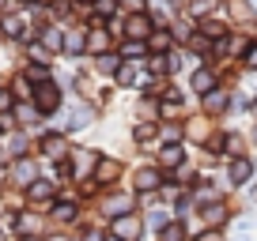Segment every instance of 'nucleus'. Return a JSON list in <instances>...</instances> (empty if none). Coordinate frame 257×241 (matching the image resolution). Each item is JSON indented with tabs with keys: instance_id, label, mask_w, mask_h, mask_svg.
I'll list each match as a JSON object with an SVG mask.
<instances>
[{
	"instance_id": "1",
	"label": "nucleus",
	"mask_w": 257,
	"mask_h": 241,
	"mask_svg": "<svg viewBox=\"0 0 257 241\" xmlns=\"http://www.w3.org/2000/svg\"><path fill=\"white\" fill-rule=\"evenodd\" d=\"M110 238H117V241H144V234H148V226H144V215L140 211H128V215H117V218H110Z\"/></svg>"
},
{
	"instance_id": "2",
	"label": "nucleus",
	"mask_w": 257,
	"mask_h": 241,
	"mask_svg": "<svg viewBox=\"0 0 257 241\" xmlns=\"http://www.w3.org/2000/svg\"><path fill=\"white\" fill-rule=\"evenodd\" d=\"M98 208H102V215H110V218L128 215V211L137 208V192H133V188H106V192L98 196Z\"/></svg>"
},
{
	"instance_id": "3",
	"label": "nucleus",
	"mask_w": 257,
	"mask_h": 241,
	"mask_svg": "<svg viewBox=\"0 0 257 241\" xmlns=\"http://www.w3.org/2000/svg\"><path fill=\"white\" fill-rule=\"evenodd\" d=\"M257 174V162L249 158V154H234L231 162H227V185L231 188H246L249 181H253Z\"/></svg>"
},
{
	"instance_id": "4",
	"label": "nucleus",
	"mask_w": 257,
	"mask_h": 241,
	"mask_svg": "<svg viewBox=\"0 0 257 241\" xmlns=\"http://www.w3.org/2000/svg\"><path fill=\"white\" fill-rule=\"evenodd\" d=\"M31 106L38 110V117H49V113H57V110H61V87H57V83H42V87H34Z\"/></svg>"
},
{
	"instance_id": "5",
	"label": "nucleus",
	"mask_w": 257,
	"mask_h": 241,
	"mask_svg": "<svg viewBox=\"0 0 257 241\" xmlns=\"http://www.w3.org/2000/svg\"><path fill=\"white\" fill-rule=\"evenodd\" d=\"M121 177V162L110 158V154H98L95 158V170H91V181H95L98 188H113Z\"/></svg>"
},
{
	"instance_id": "6",
	"label": "nucleus",
	"mask_w": 257,
	"mask_h": 241,
	"mask_svg": "<svg viewBox=\"0 0 257 241\" xmlns=\"http://www.w3.org/2000/svg\"><path fill=\"white\" fill-rule=\"evenodd\" d=\"M8 177L16 181L19 188H27L31 181H38V158H31V154H19V158H12Z\"/></svg>"
},
{
	"instance_id": "7",
	"label": "nucleus",
	"mask_w": 257,
	"mask_h": 241,
	"mask_svg": "<svg viewBox=\"0 0 257 241\" xmlns=\"http://www.w3.org/2000/svg\"><path fill=\"white\" fill-rule=\"evenodd\" d=\"M159 185H163L159 166H140L137 174H133V192H137V196H155Z\"/></svg>"
},
{
	"instance_id": "8",
	"label": "nucleus",
	"mask_w": 257,
	"mask_h": 241,
	"mask_svg": "<svg viewBox=\"0 0 257 241\" xmlns=\"http://www.w3.org/2000/svg\"><path fill=\"white\" fill-rule=\"evenodd\" d=\"M38 151L46 154V158L61 162L64 154H68V132H42L38 136Z\"/></svg>"
},
{
	"instance_id": "9",
	"label": "nucleus",
	"mask_w": 257,
	"mask_h": 241,
	"mask_svg": "<svg viewBox=\"0 0 257 241\" xmlns=\"http://www.w3.org/2000/svg\"><path fill=\"white\" fill-rule=\"evenodd\" d=\"M125 34L133 42H148L152 38V16H148V12H133L128 23H125Z\"/></svg>"
},
{
	"instance_id": "10",
	"label": "nucleus",
	"mask_w": 257,
	"mask_h": 241,
	"mask_svg": "<svg viewBox=\"0 0 257 241\" xmlns=\"http://www.w3.org/2000/svg\"><path fill=\"white\" fill-rule=\"evenodd\" d=\"M155 166H159V170H182L185 166V147L182 144H163Z\"/></svg>"
},
{
	"instance_id": "11",
	"label": "nucleus",
	"mask_w": 257,
	"mask_h": 241,
	"mask_svg": "<svg viewBox=\"0 0 257 241\" xmlns=\"http://www.w3.org/2000/svg\"><path fill=\"white\" fill-rule=\"evenodd\" d=\"M53 196H57V185L49 181V177H38V181L27 185V200L31 204H53Z\"/></svg>"
},
{
	"instance_id": "12",
	"label": "nucleus",
	"mask_w": 257,
	"mask_h": 241,
	"mask_svg": "<svg viewBox=\"0 0 257 241\" xmlns=\"http://www.w3.org/2000/svg\"><path fill=\"white\" fill-rule=\"evenodd\" d=\"M49 218L53 222H76L80 218V204L76 200H53L49 204Z\"/></svg>"
},
{
	"instance_id": "13",
	"label": "nucleus",
	"mask_w": 257,
	"mask_h": 241,
	"mask_svg": "<svg viewBox=\"0 0 257 241\" xmlns=\"http://www.w3.org/2000/svg\"><path fill=\"white\" fill-rule=\"evenodd\" d=\"M91 117H95V110H91V106H72V110H68V120H64V132H80V128H87Z\"/></svg>"
},
{
	"instance_id": "14",
	"label": "nucleus",
	"mask_w": 257,
	"mask_h": 241,
	"mask_svg": "<svg viewBox=\"0 0 257 241\" xmlns=\"http://www.w3.org/2000/svg\"><path fill=\"white\" fill-rule=\"evenodd\" d=\"M189 87H193V94H212L216 90V72L212 68H197L189 76Z\"/></svg>"
},
{
	"instance_id": "15",
	"label": "nucleus",
	"mask_w": 257,
	"mask_h": 241,
	"mask_svg": "<svg viewBox=\"0 0 257 241\" xmlns=\"http://www.w3.org/2000/svg\"><path fill=\"white\" fill-rule=\"evenodd\" d=\"M167 222H174V208H152V211L144 215V226H148L152 234H159Z\"/></svg>"
},
{
	"instance_id": "16",
	"label": "nucleus",
	"mask_w": 257,
	"mask_h": 241,
	"mask_svg": "<svg viewBox=\"0 0 257 241\" xmlns=\"http://www.w3.org/2000/svg\"><path fill=\"white\" fill-rule=\"evenodd\" d=\"M155 241H189V230H185L182 218H174V222H167L159 234H155Z\"/></svg>"
},
{
	"instance_id": "17",
	"label": "nucleus",
	"mask_w": 257,
	"mask_h": 241,
	"mask_svg": "<svg viewBox=\"0 0 257 241\" xmlns=\"http://www.w3.org/2000/svg\"><path fill=\"white\" fill-rule=\"evenodd\" d=\"M64 49L68 53H83L87 49V30H68L64 34Z\"/></svg>"
},
{
	"instance_id": "18",
	"label": "nucleus",
	"mask_w": 257,
	"mask_h": 241,
	"mask_svg": "<svg viewBox=\"0 0 257 241\" xmlns=\"http://www.w3.org/2000/svg\"><path fill=\"white\" fill-rule=\"evenodd\" d=\"M27 30H31V26H27V19H23V16L4 19V34H8V38H27Z\"/></svg>"
},
{
	"instance_id": "19",
	"label": "nucleus",
	"mask_w": 257,
	"mask_h": 241,
	"mask_svg": "<svg viewBox=\"0 0 257 241\" xmlns=\"http://www.w3.org/2000/svg\"><path fill=\"white\" fill-rule=\"evenodd\" d=\"M155 132H159V120H140L137 128H133V140H137V144H148Z\"/></svg>"
},
{
	"instance_id": "20",
	"label": "nucleus",
	"mask_w": 257,
	"mask_h": 241,
	"mask_svg": "<svg viewBox=\"0 0 257 241\" xmlns=\"http://www.w3.org/2000/svg\"><path fill=\"white\" fill-rule=\"evenodd\" d=\"M42 49H64V34L57 26H46L42 30Z\"/></svg>"
},
{
	"instance_id": "21",
	"label": "nucleus",
	"mask_w": 257,
	"mask_h": 241,
	"mask_svg": "<svg viewBox=\"0 0 257 241\" xmlns=\"http://www.w3.org/2000/svg\"><path fill=\"white\" fill-rule=\"evenodd\" d=\"M223 106H227V94H223V90H212V94H204V110H208V113H223Z\"/></svg>"
},
{
	"instance_id": "22",
	"label": "nucleus",
	"mask_w": 257,
	"mask_h": 241,
	"mask_svg": "<svg viewBox=\"0 0 257 241\" xmlns=\"http://www.w3.org/2000/svg\"><path fill=\"white\" fill-rule=\"evenodd\" d=\"M117 68H121V56H117V53H102V56H98V72L113 76Z\"/></svg>"
},
{
	"instance_id": "23",
	"label": "nucleus",
	"mask_w": 257,
	"mask_h": 241,
	"mask_svg": "<svg viewBox=\"0 0 257 241\" xmlns=\"http://www.w3.org/2000/svg\"><path fill=\"white\" fill-rule=\"evenodd\" d=\"M148 72L152 76H167L170 72V56H148Z\"/></svg>"
},
{
	"instance_id": "24",
	"label": "nucleus",
	"mask_w": 257,
	"mask_h": 241,
	"mask_svg": "<svg viewBox=\"0 0 257 241\" xmlns=\"http://www.w3.org/2000/svg\"><path fill=\"white\" fill-rule=\"evenodd\" d=\"M16 117H19V124H34V117H38V110H34L31 102H23V106H16Z\"/></svg>"
},
{
	"instance_id": "25",
	"label": "nucleus",
	"mask_w": 257,
	"mask_h": 241,
	"mask_svg": "<svg viewBox=\"0 0 257 241\" xmlns=\"http://www.w3.org/2000/svg\"><path fill=\"white\" fill-rule=\"evenodd\" d=\"M113 80H117L121 87H133V80H137V72H133V64H121L117 72H113Z\"/></svg>"
},
{
	"instance_id": "26",
	"label": "nucleus",
	"mask_w": 257,
	"mask_h": 241,
	"mask_svg": "<svg viewBox=\"0 0 257 241\" xmlns=\"http://www.w3.org/2000/svg\"><path fill=\"white\" fill-rule=\"evenodd\" d=\"M27 80H31V83H49V68L46 64H31V68H27Z\"/></svg>"
},
{
	"instance_id": "27",
	"label": "nucleus",
	"mask_w": 257,
	"mask_h": 241,
	"mask_svg": "<svg viewBox=\"0 0 257 241\" xmlns=\"http://www.w3.org/2000/svg\"><path fill=\"white\" fill-rule=\"evenodd\" d=\"M193 241H223V230H219V226H204Z\"/></svg>"
},
{
	"instance_id": "28",
	"label": "nucleus",
	"mask_w": 257,
	"mask_h": 241,
	"mask_svg": "<svg viewBox=\"0 0 257 241\" xmlns=\"http://www.w3.org/2000/svg\"><path fill=\"white\" fill-rule=\"evenodd\" d=\"M144 53H148V46H144V42H133V38L125 42V56H144Z\"/></svg>"
},
{
	"instance_id": "29",
	"label": "nucleus",
	"mask_w": 257,
	"mask_h": 241,
	"mask_svg": "<svg viewBox=\"0 0 257 241\" xmlns=\"http://www.w3.org/2000/svg\"><path fill=\"white\" fill-rule=\"evenodd\" d=\"M16 110V94L12 90H0V113H12Z\"/></svg>"
},
{
	"instance_id": "30",
	"label": "nucleus",
	"mask_w": 257,
	"mask_h": 241,
	"mask_svg": "<svg viewBox=\"0 0 257 241\" xmlns=\"http://www.w3.org/2000/svg\"><path fill=\"white\" fill-rule=\"evenodd\" d=\"M80 241H106V230H98V226H87V230L80 234Z\"/></svg>"
},
{
	"instance_id": "31",
	"label": "nucleus",
	"mask_w": 257,
	"mask_h": 241,
	"mask_svg": "<svg viewBox=\"0 0 257 241\" xmlns=\"http://www.w3.org/2000/svg\"><path fill=\"white\" fill-rule=\"evenodd\" d=\"M113 8H117V4H113V0H95V12H98V19L113 16Z\"/></svg>"
},
{
	"instance_id": "32",
	"label": "nucleus",
	"mask_w": 257,
	"mask_h": 241,
	"mask_svg": "<svg viewBox=\"0 0 257 241\" xmlns=\"http://www.w3.org/2000/svg\"><path fill=\"white\" fill-rule=\"evenodd\" d=\"M148 46H152V49H170V34H152Z\"/></svg>"
},
{
	"instance_id": "33",
	"label": "nucleus",
	"mask_w": 257,
	"mask_h": 241,
	"mask_svg": "<svg viewBox=\"0 0 257 241\" xmlns=\"http://www.w3.org/2000/svg\"><path fill=\"white\" fill-rule=\"evenodd\" d=\"M163 136H167V144H178V140H182V124H167Z\"/></svg>"
},
{
	"instance_id": "34",
	"label": "nucleus",
	"mask_w": 257,
	"mask_h": 241,
	"mask_svg": "<svg viewBox=\"0 0 257 241\" xmlns=\"http://www.w3.org/2000/svg\"><path fill=\"white\" fill-rule=\"evenodd\" d=\"M12 154H27V136H12Z\"/></svg>"
},
{
	"instance_id": "35",
	"label": "nucleus",
	"mask_w": 257,
	"mask_h": 241,
	"mask_svg": "<svg viewBox=\"0 0 257 241\" xmlns=\"http://www.w3.org/2000/svg\"><path fill=\"white\" fill-rule=\"evenodd\" d=\"M246 68H257V46L246 49Z\"/></svg>"
},
{
	"instance_id": "36",
	"label": "nucleus",
	"mask_w": 257,
	"mask_h": 241,
	"mask_svg": "<svg viewBox=\"0 0 257 241\" xmlns=\"http://www.w3.org/2000/svg\"><path fill=\"white\" fill-rule=\"evenodd\" d=\"M125 8H133V12H140V8H144V4H140V0H125Z\"/></svg>"
},
{
	"instance_id": "37",
	"label": "nucleus",
	"mask_w": 257,
	"mask_h": 241,
	"mask_svg": "<svg viewBox=\"0 0 257 241\" xmlns=\"http://www.w3.org/2000/svg\"><path fill=\"white\" fill-rule=\"evenodd\" d=\"M253 144H257V128H253Z\"/></svg>"
},
{
	"instance_id": "38",
	"label": "nucleus",
	"mask_w": 257,
	"mask_h": 241,
	"mask_svg": "<svg viewBox=\"0 0 257 241\" xmlns=\"http://www.w3.org/2000/svg\"><path fill=\"white\" fill-rule=\"evenodd\" d=\"M0 132H4V124H0Z\"/></svg>"
}]
</instances>
